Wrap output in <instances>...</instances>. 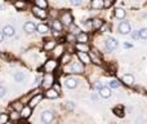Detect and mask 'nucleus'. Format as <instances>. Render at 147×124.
Instances as JSON below:
<instances>
[{"mask_svg":"<svg viewBox=\"0 0 147 124\" xmlns=\"http://www.w3.org/2000/svg\"><path fill=\"white\" fill-rule=\"evenodd\" d=\"M117 31H119V34H121V35H128V34L132 33V26H130V23L128 22V21H121V22L119 23Z\"/></svg>","mask_w":147,"mask_h":124,"instance_id":"6","label":"nucleus"},{"mask_svg":"<svg viewBox=\"0 0 147 124\" xmlns=\"http://www.w3.org/2000/svg\"><path fill=\"white\" fill-rule=\"evenodd\" d=\"M58 65H59V62L57 61L56 58H49V60H47L45 62H44V65H43V71L44 73H54V71L58 68Z\"/></svg>","mask_w":147,"mask_h":124,"instance_id":"2","label":"nucleus"},{"mask_svg":"<svg viewBox=\"0 0 147 124\" xmlns=\"http://www.w3.org/2000/svg\"><path fill=\"white\" fill-rule=\"evenodd\" d=\"M70 28H71V30H70V33H71V34H74V35H75V36L78 35L79 33H80V28H79V27H76V26L74 25V23H72L71 26H70Z\"/></svg>","mask_w":147,"mask_h":124,"instance_id":"37","label":"nucleus"},{"mask_svg":"<svg viewBox=\"0 0 147 124\" xmlns=\"http://www.w3.org/2000/svg\"><path fill=\"white\" fill-rule=\"evenodd\" d=\"M36 31H38L39 34H41V35H45V34L49 33V26L47 25V23H39V25L36 26Z\"/></svg>","mask_w":147,"mask_h":124,"instance_id":"24","label":"nucleus"},{"mask_svg":"<svg viewBox=\"0 0 147 124\" xmlns=\"http://www.w3.org/2000/svg\"><path fill=\"white\" fill-rule=\"evenodd\" d=\"M132 44H130V43H124V48H132Z\"/></svg>","mask_w":147,"mask_h":124,"instance_id":"48","label":"nucleus"},{"mask_svg":"<svg viewBox=\"0 0 147 124\" xmlns=\"http://www.w3.org/2000/svg\"><path fill=\"white\" fill-rule=\"evenodd\" d=\"M23 106H25V105L22 104V101H14L12 104V109L13 110H17V111H21Z\"/></svg>","mask_w":147,"mask_h":124,"instance_id":"34","label":"nucleus"},{"mask_svg":"<svg viewBox=\"0 0 147 124\" xmlns=\"http://www.w3.org/2000/svg\"><path fill=\"white\" fill-rule=\"evenodd\" d=\"M98 93L99 96L102 97V98H110V97L112 96V92H111V87H102V88L98 89Z\"/></svg>","mask_w":147,"mask_h":124,"instance_id":"17","label":"nucleus"},{"mask_svg":"<svg viewBox=\"0 0 147 124\" xmlns=\"http://www.w3.org/2000/svg\"><path fill=\"white\" fill-rule=\"evenodd\" d=\"M35 84H36V85H39V84H41V78H39V76H36V79H35Z\"/></svg>","mask_w":147,"mask_h":124,"instance_id":"46","label":"nucleus"},{"mask_svg":"<svg viewBox=\"0 0 147 124\" xmlns=\"http://www.w3.org/2000/svg\"><path fill=\"white\" fill-rule=\"evenodd\" d=\"M75 49L78 52H90V47L88 43H76L75 44Z\"/></svg>","mask_w":147,"mask_h":124,"instance_id":"20","label":"nucleus"},{"mask_svg":"<svg viewBox=\"0 0 147 124\" xmlns=\"http://www.w3.org/2000/svg\"><path fill=\"white\" fill-rule=\"evenodd\" d=\"M5 94H7V89H5L4 87H3L1 84H0V98H3V97H4Z\"/></svg>","mask_w":147,"mask_h":124,"instance_id":"40","label":"nucleus"},{"mask_svg":"<svg viewBox=\"0 0 147 124\" xmlns=\"http://www.w3.org/2000/svg\"><path fill=\"white\" fill-rule=\"evenodd\" d=\"M65 106H66V109H67V110H70V111L75 109V104H74V102H71V101H67Z\"/></svg>","mask_w":147,"mask_h":124,"instance_id":"39","label":"nucleus"},{"mask_svg":"<svg viewBox=\"0 0 147 124\" xmlns=\"http://www.w3.org/2000/svg\"><path fill=\"white\" fill-rule=\"evenodd\" d=\"M53 88L56 89V91H58L59 93H61V87H59V85H58V84H57V83H54V84H53Z\"/></svg>","mask_w":147,"mask_h":124,"instance_id":"44","label":"nucleus"},{"mask_svg":"<svg viewBox=\"0 0 147 124\" xmlns=\"http://www.w3.org/2000/svg\"><path fill=\"white\" fill-rule=\"evenodd\" d=\"M114 1H115V0H114Z\"/></svg>","mask_w":147,"mask_h":124,"instance_id":"49","label":"nucleus"},{"mask_svg":"<svg viewBox=\"0 0 147 124\" xmlns=\"http://www.w3.org/2000/svg\"><path fill=\"white\" fill-rule=\"evenodd\" d=\"M121 83L125 84L127 87H133L134 85V83H136L134 76H133L132 74H125V75L121 78Z\"/></svg>","mask_w":147,"mask_h":124,"instance_id":"16","label":"nucleus"},{"mask_svg":"<svg viewBox=\"0 0 147 124\" xmlns=\"http://www.w3.org/2000/svg\"><path fill=\"white\" fill-rule=\"evenodd\" d=\"M43 97H44V94H41V93H35L34 96L30 97V100H28L27 105H30V106L34 109V107H36V106H38V105L41 102Z\"/></svg>","mask_w":147,"mask_h":124,"instance_id":"9","label":"nucleus"},{"mask_svg":"<svg viewBox=\"0 0 147 124\" xmlns=\"http://www.w3.org/2000/svg\"><path fill=\"white\" fill-rule=\"evenodd\" d=\"M70 71L72 74H83L84 73V63L80 60H76V61H71L70 65Z\"/></svg>","mask_w":147,"mask_h":124,"instance_id":"4","label":"nucleus"},{"mask_svg":"<svg viewBox=\"0 0 147 124\" xmlns=\"http://www.w3.org/2000/svg\"><path fill=\"white\" fill-rule=\"evenodd\" d=\"M56 83V78H54V74L53 73H45L44 76L41 78V84L40 87L43 89H48V88H52L53 84Z\"/></svg>","mask_w":147,"mask_h":124,"instance_id":"1","label":"nucleus"},{"mask_svg":"<svg viewBox=\"0 0 147 124\" xmlns=\"http://www.w3.org/2000/svg\"><path fill=\"white\" fill-rule=\"evenodd\" d=\"M25 79H26V75H25V73H22V71H18V73L14 74L16 83H23V81H25Z\"/></svg>","mask_w":147,"mask_h":124,"instance_id":"29","label":"nucleus"},{"mask_svg":"<svg viewBox=\"0 0 147 124\" xmlns=\"http://www.w3.org/2000/svg\"><path fill=\"white\" fill-rule=\"evenodd\" d=\"M8 122H10L9 114H7V112H0V124H7Z\"/></svg>","mask_w":147,"mask_h":124,"instance_id":"33","label":"nucleus"},{"mask_svg":"<svg viewBox=\"0 0 147 124\" xmlns=\"http://www.w3.org/2000/svg\"><path fill=\"white\" fill-rule=\"evenodd\" d=\"M114 4V0H103V8H111Z\"/></svg>","mask_w":147,"mask_h":124,"instance_id":"38","label":"nucleus"},{"mask_svg":"<svg viewBox=\"0 0 147 124\" xmlns=\"http://www.w3.org/2000/svg\"><path fill=\"white\" fill-rule=\"evenodd\" d=\"M44 97L48 98V100H56V98H58L59 97V92L56 91V89L52 87V88L45 89V92H44Z\"/></svg>","mask_w":147,"mask_h":124,"instance_id":"12","label":"nucleus"},{"mask_svg":"<svg viewBox=\"0 0 147 124\" xmlns=\"http://www.w3.org/2000/svg\"><path fill=\"white\" fill-rule=\"evenodd\" d=\"M76 41L78 43H88L89 41V35L88 33H79L78 35H76Z\"/></svg>","mask_w":147,"mask_h":124,"instance_id":"23","label":"nucleus"},{"mask_svg":"<svg viewBox=\"0 0 147 124\" xmlns=\"http://www.w3.org/2000/svg\"><path fill=\"white\" fill-rule=\"evenodd\" d=\"M23 31H25L26 34H34L36 31V25L34 22H31V21H27V22L23 25Z\"/></svg>","mask_w":147,"mask_h":124,"instance_id":"18","label":"nucleus"},{"mask_svg":"<svg viewBox=\"0 0 147 124\" xmlns=\"http://www.w3.org/2000/svg\"><path fill=\"white\" fill-rule=\"evenodd\" d=\"M9 119H10V122H18V120H21L20 111L12 109V111L9 112Z\"/></svg>","mask_w":147,"mask_h":124,"instance_id":"28","label":"nucleus"},{"mask_svg":"<svg viewBox=\"0 0 147 124\" xmlns=\"http://www.w3.org/2000/svg\"><path fill=\"white\" fill-rule=\"evenodd\" d=\"M125 16H127V12H125L124 8H116L114 10V17L117 20H124Z\"/></svg>","mask_w":147,"mask_h":124,"instance_id":"22","label":"nucleus"},{"mask_svg":"<svg viewBox=\"0 0 147 124\" xmlns=\"http://www.w3.org/2000/svg\"><path fill=\"white\" fill-rule=\"evenodd\" d=\"M31 10H32V14L35 16L36 18H39V20H45V18L48 17V10L44 9V8H40V7L34 5Z\"/></svg>","mask_w":147,"mask_h":124,"instance_id":"5","label":"nucleus"},{"mask_svg":"<svg viewBox=\"0 0 147 124\" xmlns=\"http://www.w3.org/2000/svg\"><path fill=\"white\" fill-rule=\"evenodd\" d=\"M130 34H132V38L133 39H136V40H137V39H141L140 38V31H133V33H130Z\"/></svg>","mask_w":147,"mask_h":124,"instance_id":"42","label":"nucleus"},{"mask_svg":"<svg viewBox=\"0 0 147 124\" xmlns=\"http://www.w3.org/2000/svg\"><path fill=\"white\" fill-rule=\"evenodd\" d=\"M94 87H96L97 89H99V88H102V87H103V85H102V83H101V81H96V84H94Z\"/></svg>","mask_w":147,"mask_h":124,"instance_id":"45","label":"nucleus"},{"mask_svg":"<svg viewBox=\"0 0 147 124\" xmlns=\"http://www.w3.org/2000/svg\"><path fill=\"white\" fill-rule=\"evenodd\" d=\"M51 53H52V57H53V58H56V60L61 58V56L65 53V45L63 44H57Z\"/></svg>","mask_w":147,"mask_h":124,"instance_id":"10","label":"nucleus"},{"mask_svg":"<svg viewBox=\"0 0 147 124\" xmlns=\"http://www.w3.org/2000/svg\"><path fill=\"white\" fill-rule=\"evenodd\" d=\"M65 85L69 89H75L78 87V80L75 78H72V76H69V78L65 79Z\"/></svg>","mask_w":147,"mask_h":124,"instance_id":"19","label":"nucleus"},{"mask_svg":"<svg viewBox=\"0 0 147 124\" xmlns=\"http://www.w3.org/2000/svg\"><path fill=\"white\" fill-rule=\"evenodd\" d=\"M71 5H80L81 4V0H70Z\"/></svg>","mask_w":147,"mask_h":124,"instance_id":"43","label":"nucleus"},{"mask_svg":"<svg viewBox=\"0 0 147 124\" xmlns=\"http://www.w3.org/2000/svg\"><path fill=\"white\" fill-rule=\"evenodd\" d=\"M105 45H106V48L109 49L110 52H114L117 49V47H119V43H117L116 39L114 38H107L106 41H105Z\"/></svg>","mask_w":147,"mask_h":124,"instance_id":"11","label":"nucleus"},{"mask_svg":"<svg viewBox=\"0 0 147 124\" xmlns=\"http://www.w3.org/2000/svg\"><path fill=\"white\" fill-rule=\"evenodd\" d=\"M59 60H61V65H69L72 61V54L70 52H65Z\"/></svg>","mask_w":147,"mask_h":124,"instance_id":"21","label":"nucleus"},{"mask_svg":"<svg viewBox=\"0 0 147 124\" xmlns=\"http://www.w3.org/2000/svg\"><path fill=\"white\" fill-rule=\"evenodd\" d=\"M52 28H53V31L62 33V30H63V25H62V22L59 20H53L52 21Z\"/></svg>","mask_w":147,"mask_h":124,"instance_id":"26","label":"nucleus"},{"mask_svg":"<svg viewBox=\"0 0 147 124\" xmlns=\"http://www.w3.org/2000/svg\"><path fill=\"white\" fill-rule=\"evenodd\" d=\"M54 119V112L52 111V110H44L43 112H41V117H40V120L43 123L48 124V123H52Z\"/></svg>","mask_w":147,"mask_h":124,"instance_id":"7","label":"nucleus"},{"mask_svg":"<svg viewBox=\"0 0 147 124\" xmlns=\"http://www.w3.org/2000/svg\"><path fill=\"white\" fill-rule=\"evenodd\" d=\"M78 58L80 60L84 65H90L92 63V58H90V54L88 52H78Z\"/></svg>","mask_w":147,"mask_h":124,"instance_id":"14","label":"nucleus"},{"mask_svg":"<svg viewBox=\"0 0 147 124\" xmlns=\"http://www.w3.org/2000/svg\"><path fill=\"white\" fill-rule=\"evenodd\" d=\"M13 5H14V8L17 10H25L26 8H27V3H26L25 0H14Z\"/></svg>","mask_w":147,"mask_h":124,"instance_id":"25","label":"nucleus"},{"mask_svg":"<svg viewBox=\"0 0 147 124\" xmlns=\"http://www.w3.org/2000/svg\"><path fill=\"white\" fill-rule=\"evenodd\" d=\"M4 41V34H3V31H0V43H3Z\"/></svg>","mask_w":147,"mask_h":124,"instance_id":"47","label":"nucleus"},{"mask_svg":"<svg viewBox=\"0 0 147 124\" xmlns=\"http://www.w3.org/2000/svg\"><path fill=\"white\" fill-rule=\"evenodd\" d=\"M103 23L105 22H103L102 18H93V20H92V28H94V30H99Z\"/></svg>","mask_w":147,"mask_h":124,"instance_id":"27","label":"nucleus"},{"mask_svg":"<svg viewBox=\"0 0 147 124\" xmlns=\"http://www.w3.org/2000/svg\"><path fill=\"white\" fill-rule=\"evenodd\" d=\"M34 4H35L36 7L48 9V0H34Z\"/></svg>","mask_w":147,"mask_h":124,"instance_id":"31","label":"nucleus"},{"mask_svg":"<svg viewBox=\"0 0 147 124\" xmlns=\"http://www.w3.org/2000/svg\"><path fill=\"white\" fill-rule=\"evenodd\" d=\"M90 7L93 8V9H102L103 8V0H92L90 3Z\"/></svg>","mask_w":147,"mask_h":124,"instance_id":"30","label":"nucleus"},{"mask_svg":"<svg viewBox=\"0 0 147 124\" xmlns=\"http://www.w3.org/2000/svg\"><path fill=\"white\" fill-rule=\"evenodd\" d=\"M109 85L111 87V88H115V89H117V88H120V87L123 85V83L119 80V79H112L111 81L109 83Z\"/></svg>","mask_w":147,"mask_h":124,"instance_id":"32","label":"nucleus"},{"mask_svg":"<svg viewBox=\"0 0 147 124\" xmlns=\"http://www.w3.org/2000/svg\"><path fill=\"white\" fill-rule=\"evenodd\" d=\"M57 40L56 39H48V40H45L44 41V44H43V49L45 52H52L54 49V47L57 45Z\"/></svg>","mask_w":147,"mask_h":124,"instance_id":"13","label":"nucleus"},{"mask_svg":"<svg viewBox=\"0 0 147 124\" xmlns=\"http://www.w3.org/2000/svg\"><path fill=\"white\" fill-rule=\"evenodd\" d=\"M140 38L143 39V40H147V28H141L140 30Z\"/></svg>","mask_w":147,"mask_h":124,"instance_id":"36","label":"nucleus"},{"mask_svg":"<svg viewBox=\"0 0 147 124\" xmlns=\"http://www.w3.org/2000/svg\"><path fill=\"white\" fill-rule=\"evenodd\" d=\"M114 112L117 115V117H120V118H123V117H124V114H125V112H124V110H123V107H121V106H117V107H115V109H114Z\"/></svg>","mask_w":147,"mask_h":124,"instance_id":"35","label":"nucleus"},{"mask_svg":"<svg viewBox=\"0 0 147 124\" xmlns=\"http://www.w3.org/2000/svg\"><path fill=\"white\" fill-rule=\"evenodd\" d=\"M20 115H21V120H27L30 119V117L32 115V107L30 105H25L22 107V110L20 111Z\"/></svg>","mask_w":147,"mask_h":124,"instance_id":"8","label":"nucleus"},{"mask_svg":"<svg viewBox=\"0 0 147 124\" xmlns=\"http://www.w3.org/2000/svg\"><path fill=\"white\" fill-rule=\"evenodd\" d=\"M59 21L62 22L63 27H65V26H66V27H70V26L74 23V18H72L71 12H69V10H65V12L62 13L61 16H59Z\"/></svg>","mask_w":147,"mask_h":124,"instance_id":"3","label":"nucleus"},{"mask_svg":"<svg viewBox=\"0 0 147 124\" xmlns=\"http://www.w3.org/2000/svg\"><path fill=\"white\" fill-rule=\"evenodd\" d=\"M110 28H111V27H110V25H105V23H103V25H102V27L99 28V30H101L102 33H106V31H110Z\"/></svg>","mask_w":147,"mask_h":124,"instance_id":"41","label":"nucleus"},{"mask_svg":"<svg viewBox=\"0 0 147 124\" xmlns=\"http://www.w3.org/2000/svg\"><path fill=\"white\" fill-rule=\"evenodd\" d=\"M1 31L4 34V36H7V38H13L16 35V27L13 25H5Z\"/></svg>","mask_w":147,"mask_h":124,"instance_id":"15","label":"nucleus"}]
</instances>
